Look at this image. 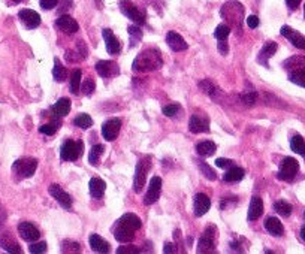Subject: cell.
<instances>
[{
	"label": "cell",
	"mask_w": 305,
	"mask_h": 254,
	"mask_svg": "<svg viewBox=\"0 0 305 254\" xmlns=\"http://www.w3.org/2000/svg\"><path fill=\"white\" fill-rule=\"evenodd\" d=\"M265 229L274 236H281L284 233L283 223L277 217H268L266 221H265Z\"/></svg>",
	"instance_id": "d4e9b609"
},
{
	"label": "cell",
	"mask_w": 305,
	"mask_h": 254,
	"mask_svg": "<svg viewBox=\"0 0 305 254\" xmlns=\"http://www.w3.org/2000/svg\"><path fill=\"white\" fill-rule=\"evenodd\" d=\"M89 242H90L92 250L96 251V253H109V250H111V248H109V244H108L102 236H99V235H96V233H92V235H90Z\"/></svg>",
	"instance_id": "603a6c76"
},
{
	"label": "cell",
	"mask_w": 305,
	"mask_h": 254,
	"mask_svg": "<svg viewBox=\"0 0 305 254\" xmlns=\"http://www.w3.org/2000/svg\"><path fill=\"white\" fill-rule=\"evenodd\" d=\"M55 26L57 29H60L63 33H67V35H73L80 30V26L76 23L70 15H61L57 21H55Z\"/></svg>",
	"instance_id": "9a60e30c"
},
{
	"label": "cell",
	"mask_w": 305,
	"mask_h": 254,
	"mask_svg": "<svg viewBox=\"0 0 305 254\" xmlns=\"http://www.w3.org/2000/svg\"><path fill=\"white\" fill-rule=\"evenodd\" d=\"M81 90H83V93H84L86 96L93 95V92L96 90V84H95V81H93L92 78H87V79L81 84Z\"/></svg>",
	"instance_id": "ee69618b"
},
{
	"label": "cell",
	"mask_w": 305,
	"mask_h": 254,
	"mask_svg": "<svg viewBox=\"0 0 305 254\" xmlns=\"http://www.w3.org/2000/svg\"><path fill=\"white\" fill-rule=\"evenodd\" d=\"M199 89H202L208 96H211V98H215V95H217V89H215V86L214 84L209 81V79H203V81H201L199 82Z\"/></svg>",
	"instance_id": "f35d334b"
},
{
	"label": "cell",
	"mask_w": 305,
	"mask_h": 254,
	"mask_svg": "<svg viewBox=\"0 0 305 254\" xmlns=\"http://www.w3.org/2000/svg\"><path fill=\"white\" fill-rule=\"evenodd\" d=\"M215 164H217V167L229 169V167H232V166H234V161H232V160H229V158H223V157H220V158L215 160Z\"/></svg>",
	"instance_id": "681fc988"
},
{
	"label": "cell",
	"mask_w": 305,
	"mask_h": 254,
	"mask_svg": "<svg viewBox=\"0 0 305 254\" xmlns=\"http://www.w3.org/2000/svg\"><path fill=\"white\" fill-rule=\"evenodd\" d=\"M215 150H217V145L211 141H203L196 145V151L201 157H209L215 152Z\"/></svg>",
	"instance_id": "f546056e"
},
{
	"label": "cell",
	"mask_w": 305,
	"mask_h": 254,
	"mask_svg": "<svg viewBox=\"0 0 305 254\" xmlns=\"http://www.w3.org/2000/svg\"><path fill=\"white\" fill-rule=\"evenodd\" d=\"M50 195L64 208V209H70L72 208V198L69 196V193H66L60 186L57 184H51L48 189Z\"/></svg>",
	"instance_id": "30bf717a"
},
{
	"label": "cell",
	"mask_w": 305,
	"mask_h": 254,
	"mask_svg": "<svg viewBox=\"0 0 305 254\" xmlns=\"http://www.w3.org/2000/svg\"><path fill=\"white\" fill-rule=\"evenodd\" d=\"M120 9H121V12L129 18V20H132L133 23H136V24H145V17H144V14L139 11V8L133 3V2H130V0H121L120 2Z\"/></svg>",
	"instance_id": "52a82bcc"
},
{
	"label": "cell",
	"mask_w": 305,
	"mask_h": 254,
	"mask_svg": "<svg viewBox=\"0 0 305 254\" xmlns=\"http://www.w3.org/2000/svg\"><path fill=\"white\" fill-rule=\"evenodd\" d=\"M257 98H259V95L256 92H246L243 95V102L249 106H253L257 102Z\"/></svg>",
	"instance_id": "f6af8a7d"
},
{
	"label": "cell",
	"mask_w": 305,
	"mask_h": 254,
	"mask_svg": "<svg viewBox=\"0 0 305 254\" xmlns=\"http://www.w3.org/2000/svg\"><path fill=\"white\" fill-rule=\"evenodd\" d=\"M114 236H115V239H117L118 242H121V244H124V242H132L133 238H135V230H132V229H129V227H126V226H123V224H120V223L117 221V226H115V229H114Z\"/></svg>",
	"instance_id": "7402d4cb"
},
{
	"label": "cell",
	"mask_w": 305,
	"mask_h": 254,
	"mask_svg": "<svg viewBox=\"0 0 305 254\" xmlns=\"http://www.w3.org/2000/svg\"><path fill=\"white\" fill-rule=\"evenodd\" d=\"M166 44L169 45L171 50L174 51H186L189 48V44L184 41V38L181 35H178L177 32H168L166 35Z\"/></svg>",
	"instance_id": "ac0fdd59"
},
{
	"label": "cell",
	"mask_w": 305,
	"mask_h": 254,
	"mask_svg": "<svg viewBox=\"0 0 305 254\" xmlns=\"http://www.w3.org/2000/svg\"><path fill=\"white\" fill-rule=\"evenodd\" d=\"M61 251L63 253H80L81 251V247L78 242H75V241H63L61 244Z\"/></svg>",
	"instance_id": "60d3db41"
},
{
	"label": "cell",
	"mask_w": 305,
	"mask_h": 254,
	"mask_svg": "<svg viewBox=\"0 0 305 254\" xmlns=\"http://www.w3.org/2000/svg\"><path fill=\"white\" fill-rule=\"evenodd\" d=\"M189 130L192 133H208L209 132L208 120L202 115H192L189 121Z\"/></svg>",
	"instance_id": "e0dca14e"
},
{
	"label": "cell",
	"mask_w": 305,
	"mask_h": 254,
	"mask_svg": "<svg viewBox=\"0 0 305 254\" xmlns=\"http://www.w3.org/2000/svg\"><path fill=\"white\" fill-rule=\"evenodd\" d=\"M30 253L33 254H41V253H45L47 251V244L45 242H33L29 248Z\"/></svg>",
	"instance_id": "c3c4849f"
},
{
	"label": "cell",
	"mask_w": 305,
	"mask_h": 254,
	"mask_svg": "<svg viewBox=\"0 0 305 254\" xmlns=\"http://www.w3.org/2000/svg\"><path fill=\"white\" fill-rule=\"evenodd\" d=\"M18 233L20 236L27 241V242H35L41 238V232L38 230V227L30 223V221H23L18 224Z\"/></svg>",
	"instance_id": "9c48e42d"
},
{
	"label": "cell",
	"mask_w": 305,
	"mask_h": 254,
	"mask_svg": "<svg viewBox=\"0 0 305 254\" xmlns=\"http://www.w3.org/2000/svg\"><path fill=\"white\" fill-rule=\"evenodd\" d=\"M81 89V70L75 69L70 75V92L73 95H78Z\"/></svg>",
	"instance_id": "4dcf8cb0"
},
{
	"label": "cell",
	"mask_w": 305,
	"mask_h": 254,
	"mask_svg": "<svg viewBox=\"0 0 305 254\" xmlns=\"http://www.w3.org/2000/svg\"><path fill=\"white\" fill-rule=\"evenodd\" d=\"M298 171H299V163L293 157H286L280 163V171L277 177L283 181H293Z\"/></svg>",
	"instance_id": "5b68a950"
},
{
	"label": "cell",
	"mask_w": 305,
	"mask_h": 254,
	"mask_svg": "<svg viewBox=\"0 0 305 254\" xmlns=\"http://www.w3.org/2000/svg\"><path fill=\"white\" fill-rule=\"evenodd\" d=\"M70 101L69 99H66V98H61L60 101H57V103H54L52 105V111H54V114L55 115H60V117H64V115H67L69 114V111H70Z\"/></svg>",
	"instance_id": "f1b7e54d"
},
{
	"label": "cell",
	"mask_w": 305,
	"mask_h": 254,
	"mask_svg": "<svg viewBox=\"0 0 305 254\" xmlns=\"http://www.w3.org/2000/svg\"><path fill=\"white\" fill-rule=\"evenodd\" d=\"M289 79L293 84H296V86H301V87L305 89V69H298V70L290 72Z\"/></svg>",
	"instance_id": "8d00e7d4"
},
{
	"label": "cell",
	"mask_w": 305,
	"mask_h": 254,
	"mask_svg": "<svg viewBox=\"0 0 305 254\" xmlns=\"http://www.w3.org/2000/svg\"><path fill=\"white\" fill-rule=\"evenodd\" d=\"M283 66L284 67H287V69H301V67H305V57H302V55H295V57H290L289 60H286L284 63H283Z\"/></svg>",
	"instance_id": "e575fe53"
},
{
	"label": "cell",
	"mask_w": 305,
	"mask_h": 254,
	"mask_svg": "<svg viewBox=\"0 0 305 254\" xmlns=\"http://www.w3.org/2000/svg\"><path fill=\"white\" fill-rule=\"evenodd\" d=\"M118 223L120 224H123V226H126V227H129V229H132V230H138V229H141V226H142V223H141V218L138 217V215H135V214H124L120 220H118Z\"/></svg>",
	"instance_id": "83f0119b"
},
{
	"label": "cell",
	"mask_w": 305,
	"mask_h": 254,
	"mask_svg": "<svg viewBox=\"0 0 305 254\" xmlns=\"http://www.w3.org/2000/svg\"><path fill=\"white\" fill-rule=\"evenodd\" d=\"M160 192H162V178L160 177H152L151 181H150V187H148V192L145 195L144 203L145 205L156 203L160 198Z\"/></svg>",
	"instance_id": "ba28073f"
},
{
	"label": "cell",
	"mask_w": 305,
	"mask_h": 254,
	"mask_svg": "<svg viewBox=\"0 0 305 254\" xmlns=\"http://www.w3.org/2000/svg\"><path fill=\"white\" fill-rule=\"evenodd\" d=\"M163 66V58L162 54L157 48H147L144 50L136 58L133 60V70L135 72H152V70H159Z\"/></svg>",
	"instance_id": "6da1fadb"
},
{
	"label": "cell",
	"mask_w": 305,
	"mask_h": 254,
	"mask_svg": "<svg viewBox=\"0 0 305 254\" xmlns=\"http://www.w3.org/2000/svg\"><path fill=\"white\" fill-rule=\"evenodd\" d=\"M217 242V227L208 226L198 244V253H212Z\"/></svg>",
	"instance_id": "8992f818"
},
{
	"label": "cell",
	"mask_w": 305,
	"mask_h": 254,
	"mask_svg": "<svg viewBox=\"0 0 305 254\" xmlns=\"http://www.w3.org/2000/svg\"><path fill=\"white\" fill-rule=\"evenodd\" d=\"M277 42H266L265 45H263V48L260 50V52H259V55H257V63H260V64H263L265 67H269V64H268V60L277 52Z\"/></svg>",
	"instance_id": "ffe728a7"
},
{
	"label": "cell",
	"mask_w": 305,
	"mask_h": 254,
	"mask_svg": "<svg viewBox=\"0 0 305 254\" xmlns=\"http://www.w3.org/2000/svg\"><path fill=\"white\" fill-rule=\"evenodd\" d=\"M102 35H103V39H105L106 51H108L109 54H118L120 50H121V44H120V41L114 36L112 30L103 29V30H102Z\"/></svg>",
	"instance_id": "d6986e66"
},
{
	"label": "cell",
	"mask_w": 305,
	"mask_h": 254,
	"mask_svg": "<svg viewBox=\"0 0 305 254\" xmlns=\"http://www.w3.org/2000/svg\"><path fill=\"white\" fill-rule=\"evenodd\" d=\"M127 32H129V36H130V44H132V47H135L138 44V41H141L142 32H141V29L138 26H130L127 29Z\"/></svg>",
	"instance_id": "7bdbcfd3"
},
{
	"label": "cell",
	"mask_w": 305,
	"mask_h": 254,
	"mask_svg": "<svg viewBox=\"0 0 305 254\" xmlns=\"http://www.w3.org/2000/svg\"><path fill=\"white\" fill-rule=\"evenodd\" d=\"M177 251H178L177 245H174L171 242H166L165 247H163V253H177Z\"/></svg>",
	"instance_id": "db71d44e"
},
{
	"label": "cell",
	"mask_w": 305,
	"mask_h": 254,
	"mask_svg": "<svg viewBox=\"0 0 305 254\" xmlns=\"http://www.w3.org/2000/svg\"><path fill=\"white\" fill-rule=\"evenodd\" d=\"M57 130H58V124H55V123L44 124V126H41V127H39V132H41V133H44V135H48V136L54 135Z\"/></svg>",
	"instance_id": "bcb514c9"
},
{
	"label": "cell",
	"mask_w": 305,
	"mask_h": 254,
	"mask_svg": "<svg viewBox=\"0 0 305 254\" xmlns=\"http://www.w3.org/2000/svg\"><path fill=\"white\" fill-rule=\"evenodd\" d=\"M18 18L27 29H36L41 24V15L32 9H21L18 12Z\"/></svg>",
	"instance_id": "4fadbf2b"
},
{
	"label": "cell",
	"mask_w": 305,
	"mask_h": 254,
	"mask_svg": "<svg viewBox=\"0 0 305 254\" xmlns=\"http://www.w3.org/2000/svg\"><path fill=\"white\" fill-rule=\"evenodd\" d=\"M290 148H292V151H295L296 154L305 157V142H304L302 136L295 135V136L290 139Z\"/></svg>",
	"instance_id": "1f68e13d"
},
{
	"label": "cell",
	"mask_w": 305,
	"mask_h": 254,
	"mask_svg": "<svg viewBox=\"0 0 305 254\" xmlns=\"http://www.w3.org/2000/svg\"><path fill=\"white\" fill-rule=\"evenodd\" d=\"M83 150H84V144L81 141H66L61 147V158L66 160V161H75V160H78L81 155H83Z\"/></svg>",
	"instance_id": "277c9868"
},
{
	"label": "cell",
	"mask_w": 305,
	"mask_h": 254,
	"mask_svg": "<svg viewBox=\"0 0 305 254\" xmlns=\"http://www.w3.org/2000/svg\"><path fill=\"white\" fill-rule=\"evenodd\" d=\"M14 2H21V0H14Z\"/></svg>",
	"instance_id": "91938a15"
},
{
	"label": "cell",
	"mask_w": 305,
	"mask_h": 254,
	"mask_svg": "<svg viewBox=\"0 0 305 254\" xmlns=\"http://www.w3.org/2000/svg\"><path fill=\"white\" fill-rule=\"evenodd\" d=\"M151 169V157L150 155H144L138 164H136V171H135V180H133V190L135 193H141V190L144 189L145 180H147V174Z\"/></svg>",
	"instance_id": "7a4b0ae2"
},
{
	"label": "cell",
	"mask_w": 305,
	"mask_h": 254,
	"mask_svg": "<svg viewBox=\"0 0 305 254\" xmlns=\"http://www.w3.org/2000/svg\"><path fill=\"white\" fill-rule=\"evenodd\" d=\"M38 167V160L33 157H23L14 163V172L21 178H30Z\"/></svg>",
	"instance_id": "3957f363"
},
{
	"label": "cell",
	"mask_w": 305,
	"mask_h": 254,
	"mask_svg": "<svg viewBox=\"0 0 305 254\" xmlns=\"http://www.w3.org/2000/svg\"><path fill=\"white\" fill-rule=\"evenodd\" d=\"M117 253H118V254H138V253H141V247H136V245H124V247L117 248Z\"/></svg>",
	"instance_id": "7dc6e473"
},
{
	"label": "cell",
	"mask_w": 305,
	"mask_h": 254,
	"mask_svg": "<svg viewBox=\"0 0 305 254\" xmlns=\"http://www.w3.org/2000/svg\"><path fill=\"white\" fill-rule=\"evenodd\" d=\"M0 247L8 253H23L20 244L12 238L11 233H3L0 235Z\"/></svg>",
	"instance_id": "44dd1931"
},
{
	"label": "cell",
	"mask_w": 305,
	"mask_h": 254,
	"mask_svg": "<svg viewBox=\"0 0 305 254\" xmlns=\"http://www.w3.org/2000/svg\"><path fill=\"white\" fill-rule=\"evenodd\" d=\"M73 124L76 127H81V129H90L92 124H93V120H92V117L89 114H80V115L75 117Z\"/></svg>",
	"instance_id": "d590c367"
},
{
	"label": "cell",
	"mask_w": 305,
	"mask_h": 254,
	"mask_svg": "<svg viewBox=\"0 0 305 254\" xmlns=\"http://www.w3.org/2000/svg\"><path fill=\"white\" fill-rule=\"evenodd\" d=\"M246 23H247V26H249L250 29H256V27L259 26V18H257L256 15H249V18L246 20Z\"/></svg>",
	"instance_id": "f5cc1de1"
},
{
	"label": "cell",
	"mask_w": 305,
	"mask_h": 254,
	"mask_svg": "<svg viewBox=\"0 0 305 254\" xmlns=\"http://www.w3.org/2000/svg\"><path fill=\"white\" fill-rule=\"evenodd\" d=\"M263 214V201L257 196H254L250 202V208H249V220L250 221H254L257 220L260 215Z\"/></svg>",
	"instance_id": "cb8c5ba5"
},
{
	"label": "cell",
	"mask_w": 305,
	"mask_h": 254,
	"mask_svg": "<svg viewBox=\"0 0 305 254\" xmlns=\"http://www.w3.org/2000/svg\"><path fill=\"white\" fill-rule=\"evenodd\" d=\"M229 35H231V27H229L227 24H220V26H217V29H215V32H214V36H215V39H218V41H226Z\"/></svg>",
	"instance_id": "ab89813d"
},
{
	"label": "cell",
	"mask_w": 305,
	"mask_h": 254,
	"mask_svg": "<svg viewBox=\"0 0 305 254\" xmlns=\"http://www.w3.org/2000/svg\"><path fill=\"white\" fill-rule=\"evenodd\" d=\"M105 152V147L98 144L95 147H92V151H90V155H89V161L93 164V166H98L99 164V160L102 157V154Z\"/></svg>",
	"instance_id": "d6a6232c"
},
{
	"label": "cell",
	"mask_w": 305,
	"mask_h": 254,
	"mask_svg": "<svg viewBox=\"0 0 305 254\" xmlns=\"http://www.w3.org/2000/svg\"><path fill=\"white\" fill-rule=\"evenodd\" d=\"M89 187H90V195L95 199H102V196L105 193V189H106V184L101 178H92Z\"/></svg>",
	"instance_id": "484cf974"
},
{
	"label": "cell",
	"mask_w": 305,
	"mask_h": 254,
	"mask_svg": "<svg viewBox=\"0 0 305 254\" xmlns=\"http://www.w3.org/2000/svg\"><path fill=\"white\" fill-rule=\"evenodd\" d=\"M52 75H54L55 81H58V82L64 81V79H66V76H67V70H66V67L60 63V60H58V58H55V60H54Z\"/></svg>",
	"instance_id": "836d02e7"
},
{
	"label": "cell",
	"mask_w": 305,
	"mask_h": 254,
	"mask_svg": "<svg viewBox=\"0 0 305 254\" xmlns=\"http://www.w3.org/2000/svg\"><path fill=\"white\" fill-rule=\"evenodd\" d=\"M199 169H201V172L205 175V178H206V180L214 181V180L217 178V174L212 171V167H211L209 164H206L205 161H201V163H199Z\"/></svg>",
	"instance_id": "b9f144b4"
},
{
	"label": "cell",
	"mask_w": 305,
	"mask_h": 254,
	"mask_svg": "<svg viewBox=\"0 0 305 254\" xmlns=\"http://www.w3.org/2000/svg\"><path fill=\"white\" fill-rule=\"evenodd\" d=\"M178 111H180V106H178V105H168V106L163 108V114H165L166 117H174V115H177Z\"/></svg>",
	"instance_id": "f907efd6"
},
{
	"label": "cell",
	"mask_w": 305,
	"mask_h": 254,
	"mask_svg": "<svg viewBox=\"0 0 305 254\" xmlns=\"http://www.w3.org/2000/svg\"><path fill=\"white\" fill-rule=\"evenodd\" d=\"M304 17H305V5H304Z\"/></svg>",
	"instance_id": "680465c9"
},
{
	"label": "cell",
	"mask_w": 305,
	"mask_h": 254,
	"mask_svg": "<svg viewBox=\"0 0 305 254\" xmlns=\"http://www.w3.org/2000/svg\"><path fill=\"white\" fill-rule=\"evenodd\" d=\"M284 38H287L290 41V44H293V47L299 48V50H305V36H302L301 33H298L296 30H293L289 26H283L281 32H280Z\"/></svg>",
	"instance_id": "5bb4252c"
},
{
	"label": "cell",
	"mask_w": 305,
	"mask_h": 254,
	"mask_svg": "<svg viewBox=\"0 0 305 254\" xmlns=\"http://www.w3.org/2000/svg\"><path fill=\"white\" fill-rule=\"evenodd\" d=\"M193 208H195V215L196 217H202L205 215L209 208H211V199L205 195V193H198L195 196V203H193Z\"/></svg>",
	"instance_id": "2e32d148"
},
{
	"label": "cell",
	"mask_w": 305,
	"mask_h": 254,
	"mask_svg": "<svg viewBox=\"0 0 305 254\" xmlns=\"http://www.w3.org/2000/svg\"><path fill=\"white\" fill-rule=\"evenodd\" d=\"M301 238H302V241H305V226L301 229Z\"/></svg>",
	"instance_id": "6f0895ef"
},
{
	"label": "cell",
	"mask_w": 305,
	"mask_h": 254,
	"mask_svg": "<svg viewBox=\"0 0 305 254\" xmlns=\"http://www.w3.org/2000/svg\"><path fill=\"white\" fill-rule=\"evenodd\" d=\"M57 3H58V0H41V8L50 11V9L55 8Z\"/></svg>",
	"instance_id": "816d5d0a"
},
{
	"label": "cell",
	"mask_w": 305,
	"mask_h": 254,
	"mask_svg": "<svg viewBox=\"0 0 305 254\" xmlns=\"http://www.w3.org/2000/svg\"><path fill=\"white\" fill-rule=\"evenodd\" d=\"M244 175H246L244 169H241L238 166H232V167L227 169V172L224 174L223 180L226 183H237V181H241L244 178Z\"/></svg>",
	"instance_id": "4316f807"
},
{
	"label": "cell",
	"mask_w": 305,
	"mask_h": 254,
	"mask_svg": "<svg viewBox=\"0 0 305 254\" xmlns=\"http://www.w3.org/2000/svg\"><path fill=\"white\" fill-rule=\"evenodd\" d=\"M286 3H287V6L293 11V9H296V8L301 5V0H286Z\"/></svg>",
	"instance_id": "9f6ffc18"
},
{
	"label": "cell",
	"mask_w": 305,
	"mask_h": 254,
	"mask_svg": "<svg viewBox=\"0 0 305 254\" xmlns=\"http://www.w3.org/2000/svg\"><path fill=\"white\" fill-rule=\"evenodd\" d=\"M218 51H220V54H227L229 52V47H227V44L224 42V41H220L218 42Z\"/></svg>",
	"instance_id": "11a10c76"
},
{
	"label": "cell",
	"mask_w": 305,
	"mask_h": 254,
	"mask_svg": "<svg viewBox=\"0 0 305 254\" xmlns=\"http://www.w3.org/2000/svg\"><path fill=\"white\" fill-rule=\"evenodd\" d=\"M304 217H305V212H304Z\"/></svg>",
	"instance_id": "94428289"
},
{
	"label": "cell",
	"mask_w": 305,
	"mask_h": 254,
	"mask_svg": "<svg viewBox=\"0 0 305 254\" xmlns=\"http://www.w3.org/2000/svg\"><path fill=\"white\" fill-rule=\"evenodd\" d=\"M96 72L102 76V78H114L120 73L118 64L115 61L111 60H102L96 64Z\"/></svg>",
	"instance_id": "8fae6325"
},
{
	"label": "cell",
	"mask_w": 305,
	"mask_h": 254,
	"mask_svg": "<svg viewBox=\"0 0 305 254\" xmlns=\"http://www.w3.org/2000/svg\"><path fill=\"white\" fill-rule=\"evenodd\" d=\"M274 209H275L280 215H283V217H289V215L292 214V211H293L292 205H290L289 202H286V201H278V202H275V203H274Z\"/></svg>",
	"instance_id": "74e56055"
},
{
	"label": "cell",
	"mask_w": 305,
	"mask_h": 254,
	"mask_svg": "<svg viewBox=\"0 0 305 254\" xmlns=\"http://www.w3.org/2000/svg\"><path fill=\"white\" fill-rule=\"evenodd\" d=\"M120 129H121V121L118 118H111L108 120L106 123H103L102 126V135L106 141H114L118 133H120Z\"/></svg>",
	"instance_id": "7c38bea8"
}]
</instances>
